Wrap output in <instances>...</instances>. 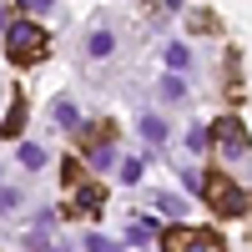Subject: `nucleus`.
Segmentation results:
<instances>
[{
	"instance_id": "1a4fd4ad",
	"label": "nucleus",
	"mask_w": 252,
	"mask_h": 252,
	"mask_svg": "<svg viewBox=\"0 0 252 252\" xmlns=\"http://www.w3.org/2000/svg\"><path fill=\"white\" fill-rule=\"evenodd\" d=\"M111 161H116V146H111V141H96V146H91V172H106Z\"/></svg>"
},
{
	"instance_id": "aec40b11",
	"label": "nucleus",
	"mask_w": 252,
	"mask_h": 252,
	"mask_svg": "<svg viewBox=\"0 0 252 252\" xmlns=\"http://www.w3.org/2000/svg\"><path fill=\"white\" fill-rule=\"evenodd\" d=\"M86 247H91V252H111L116 242H111V237H101V232H91V237H86Z\"/></svg>"
},
{
	"instance_id": "f8f14e48",
	"label": "nucleus",
	"mask_w": 252,
	"mask_h": 252,
	"mask_svg": "<svg viewBox=\"0 0 252 252\" xmlns=\"http://www.w3.org/2000/svg\"><path fill=\"white\" fill-rule=\"evenodd\" d=\"M192 66V51L187 46H166V71H187Z\"/></svg>"
},
{
	"instance_id": "f03ea898",
	"label": "nucleus",
	"mask_w": 252,
	"mask_h": 252,
	"mask_svg": "<svg viewBox=\"0 0 252 252\" xmlns=\"http://www.w3.org/2000/svg\"><path fill=\"white\" fill-rule=\"evenodd\" d=\"M212 141H217L222 161H232V166H242V161L252 157V136H247V126H242L237 116H222V121H212Z\"/></svg>"
},
{
	"instance_id": "0eeeda50",
	"label": "nucleus",
	"mask_w": 252,
	"mask_h": 252,
	"mask_svg": "<svg viewBox=\"0 0 252 252\" xmlns=\"http://www.w3.org/2000/svg\"><path fill=\"white\" fill-rule=\"evenodd\" d=\"M86 51H91V61H106V56L116 51V35H111V31H91V35H86Z\"/></svg>"
},
{
	"instance_id": "39448f33",
	"label": "nucleus",
	"mask_w": 252,
	"mask_h": 252,
	"mask_svg": "<svg viewBox=\"0 0 252 252\" xmlns=\"http://www.w3.org/2000/svg\"><path fill=\"white\" fill-rule=\"evenodd\" d=\"M101 207H106V192H101V187L91 182V187H81V192H76V207H71V212H86V217H96Z\"/></svg>"
},
{
	"instance_id": "a211bd4d",
	"label": "nucleus",
	"mask_w": 252,
	"mask_h": 252,
	"mask_svg": "<svg viewBox=\"0 0 252 252\" xmlns=\"http://www.w3.org/2000/svg\"><path fill=\"white\" fill-rule=\"evenodd\" d=\"M177 177H182V187H192V192H202V177H197V166H177Z\"/></svg>"
},
{
	"instance_id": "7ed1b4c3",
	"label": "nucleus",
	"mask_w": 252,
	"mask_h": 252,
	"mask_svg": "<svg viewBox=\"0 0 252 252\" xmlns=\"http://www.w3.org/2000/svg\"><path fill=\"white\" fill-rule=\"evenodd\" d=\"M202 197L212 202L222 217H242V212H247V192H242L232 177H222V172H212V177L202 182Z\"/></svg>"
},
{
	"instance_id": "6e6552de",
	"label": "nucleus",
	"mask_w": 252,
	"mask_h": 252,
	"mask_svg": "<svg viewBox=\"0 0 252 252\" xmlns=\"http://www.w3.org/2000/svg\"><path fill=\"white\" fill-rule=\"evenodd\" d=\"M51 116H56V126H61V131H81V111L71 106V101H56V106H51Z\"/></svg>"
},
{
	"instance_id": "20e7f679",
	"label": "nucleus",
	"mask_w": 252,
	"mask_h": 252,
	"mask_svg": "<svg viewBox=\"0 0 252 252\" xmlns=\"http://www.w3.org/2000/svg\"><path fill=\"white\" fill-rule=\"evenodd\" d=\"M161 242L166 247H182V252H217L222 247V232H212V227H182V222H172L161 232Z\"/></svg>"
},
{
	"instance_id": "f257e3e1",
	"label": "nucleus",
	"mask_w": 252,
	"mask_h": 252,
	"mask_svg": "<svg viewBox=\"0 0 252 252\" xmlns=\"http://www.w3.org/2000/svg\"><path fill=\"white\" fill-rule=\"evenodd\" d=\"M46 51H51V35L40 31L35 20H15V26H5V56L15 61V66H35Z\"/></svg>"
},
{
	"instance_id": "9b49d317",
	"label": "nucleus",
	"mask_w": 252,
	"mask_h": 252,
	"mask_svg": "<svg viewBox=\"0 0 252 252\" xmlns=\"http://www.w3.org/2000/svg\"><path fill=\"white\" fill-rule=\"evenodd\" d=\"M187 96V81L177 76V71H166V81H161V101H182Z\"/></svg>"
},
{
	"instance_id": "4be33fe9",
	"label": "nucleus",
	"mask_w": 252,
	"mask_h": 252,
	"mask_svg": "<svg viewBox=\"0 0 252 252\" xmlns=\"http://www.w3.org/2000/svg\"><path fill=\"white\" fill-rule=\"evenodd\" d=\"M46 5H51V0H31V10H46Z\"/></svg>"
},
{
	"instance_id": "412c9836",
	"label": "nucleus",
	"mask_w": 252,
	"mask_h": 252,
	"mask_svg": "<svg viewBox=\"0 0 252 252\" xmlns=\"http://www.w3.org/2000/svg\"><path fill=\"white\" fill-rule=\"evenodd\" d=\"M61 177L76 182V177H81V161H76V157H66V161H61Z\"/></svg>"
},
{
	"instance_id": "9d476101",
	"label": "nucleus",
	"mask_w": 252,
	"mask_h": 252,
	"mask_svg": "<svg viewBox=\"0 0 252 252\" xmlns=\"http://www.w3.org/2000/svg\"><path fill=\"white\" fill-rule=\"evenodd\" d=\"M141 136L152 141V146H161V141H166V121H161V116H141Z\"/></svg>"
},
{
	"instance_id": "f3484780",
	"label": "nucleus",
	"mask_w": 252,
	"mask_h": 252,
	"mask_svg": "<svg viewBox=\"0 0 252 252\" xmlns=\"http://www.w3.org/2000/svg\"><path fill=\"white\" fill-rule=\"evenodd\" d=\"M152 207H161L166 217H177V212H182V202H177V197H166V192H157V197H152Z\"/></svg>"
},
{
	"instance_id": "2eb2a0df",
	"label": "nucleus",
	"mask_w": 252,
	"mask_h": 252,
	"mask_svg": "<svg viewBox=\"0 0 252 252\" xmlns=\"http://www.w3.org/2000/svg\"><path fill=\"white\" fill-rule=\"evenodd\" d=\"M141 172H146V161H141V157L121 161V182H126V187H136V182H141Z\"/></svg>"
},
{
	"instance_id": "5701e85b",
	"label": "nucleus",
	"mask_w": 252,
	"mask_h": 252,
	"mask_svg": "<svg viewBox=\"0 0 252 252\" xmlns=\"http://www.w3.org/2000/svg\"><path fill=\"white\" fill-rule=\"evenodd\" d=\"M0 20H5V10H0Z\"/></svg>"
},
{
	"instance_id": "6ab92c4d",
	"label": "nucleus",
	"mask_w": 252,
	"mask_h": 252,
	"mask_svg": "<svg viewBox=\"0 0 252 252\" xmlns=\"http://www.w3.org/2000/svg\"><path fill=\"white\" fill-rule=\"evenodd\" d=\"M187 146H192V152H207V131H202V126H192V131H187Z\"/></svg>"
},
{
	"instance_id": "423d86ee",
	"label": "nucleus",
	"mask_w": 252,
	"mask_h": 252,
	"mask_svg": "<svg viewBox=\"0 0 252 252\" xmlns=\"http://www.w3.org/2000/svg\"><path fill=\"white\" fill-rule=\"evenodd\" d=\"M20 131H26V96H15L5 121H0V136H20Z\"/></svg>"
},
{
	"instance_id": "ddd939ff",
	"label": "nucleus",
	"mask_w": 252,
	"mask_h": 252,
	"mask_svg": "<svg viewBox=\"0 0 252 252\" xmlns=\"http://www.w3.org/2000/svg\"><path fill=\"white\" fill-rule=\"evenodd\" d=\"M20 166H31V172H40V166H46V152H40L35 141H26V146H20Z\"/></svg>"
},
{
	"instance_id": "4468645a",
	"label": "nucleus",
	"mask_w": 252,
	"mask_h": 252,
	"mask_svg": "<svg viewBox=\"0 0 252 252\" xmlns=\"http://www.w3.org/2000/svg\"><path fill=\"white\" fill-rule=\"evenodd\" d=\"M152 237H157L152 222H126V242H152Z\"/></svg>"
},
{
	"instance_id": "dca6fc26",
	"label": "nucleus",
	"mask_w": 252,
	"mask_h": 252,
	"mask_svg": "<svg viewBox=\"0 0 252 252\" xmlns=\"http://www.w3.org/2000/svg\"><path fill=\"white\" fill-rule=\"evenodd\" d=\"M15 207H20V192L15 187H0V217H10Z\"/></svg>"
}]
</instances>
